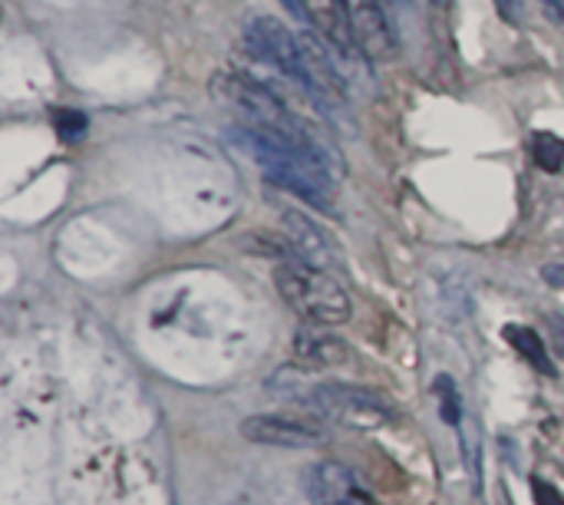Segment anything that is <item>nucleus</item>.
Returning <instances> with one entry per match:
<instances>
[{"label":"nucleus","mask_w":564,"mask_h":505,"mask_svg":"<svg viewBox=\"0 0 564 505\" xmlns=\"http://www.w3.org/2000/svg\"><path fill=\"white\" fill-rule=\"evenodd\" d=\"M542 278H545L552 288H564V265H545V268H542Z\"/></svg>","instance_id":"a211bd4d"},{"label":"nucleus","mask_w":564,"mask_h":505,"mask_svg":"<svg viewBox=\"0 0 564 505\" xmlns=\"http://www.w3.org/2000/svg\"><path fill=\"white\" fill-rule=\"evenodd\" d=\"M304 17L324 33L337 50H354V30H350V7L347 0H301Z\"/></svg>","instance_id":"f8f14e48"},{"label":"nucleus","mask_w":564,"mask_h":505,"mask_svg":"<svg viewBox=\"0 0 564 505\" xmlns=\"http://www.w3.org/2000/svg\"><path fill=\"white\" fill-rule=\"evenodd\" d=\"M281 3L291 10V17H294V20H307V17H304V3H301V0H281Z\"/></svg>","instance_id":"aec40b11"},{"label":"nucleus","mask_w":564,"mask_h":505,"mask_svg":"<svg viewBox=\"0 0 564 505\" xmlns=\"http://www.w3.org/2000/svg\"><path fill=\"white\" fill-rule=\"evenodd\" d=\"M499 13L516 23L519 20V0H499Z\"/></svg>","instance_id":"6ab92c4d"},{"label":"nucleus","mask_w":564,"mask_h":505,"mask_svg":"<svg viewBox=\"0 0 564 505\" xmlns=\"http://www.w3.org/2000/svg\"><path fill=\"white\" fill-rule=\"evenodd\" d=\"M433 3H446V0H433Z\"/></svg>","instance_id":"412c9836"},{"label":"nucleus","mask_w":564,"mask_h":505,"mask_svg":"<svg viewBox=\"0 0 564 505\" xmlns=\"http://www.w3.org/2000/svg\"><path fill=\"white\" fill-rule=\"evenodd\" d=\"M291 354L301 370H330L350 361V347L324 327H301L294 334Z\"/></svg>","instance_id":"9d476101"},{"label":"nucleus","mask_w":564,"mask_h":505,"mask_svg":"<svg viewBox=\"0 0 564 505\" xmlns=\"http://www.w3.org/2000/svg\"><path fill=\"white\" fill-rule=\"evenodd\" d=\"M241 437L258 447H281V450H317L330 437L321 427H311L304 420L291 417H248L241 423Z\"/></svg>","instance_id":"0eeeda50"},{"label":"nucleus","mask_w":564,"mask_h":505,"mask_svg":"<svg viewBox=\"0 0 564 505\" xmlns=\"http://www.w3.org/2000/svg\"><path fill=\"white\" fill-rule=\"evenodd\" d=\"M53 129L59 132V139H79L83 132H86V116L83 112H76V109H59L56 116H53Z\"/></svg>","instance_id":"2eb2a0df"},{"label":"nucleus","mask_w":564,"mask_h":505,"mask_svg":"<svg viewBox=\"0 0 564 505\" xmlns=\"http://www.w3.org/2000/svg\"><path fill=\"white\" fill-rule=\"evenodd\" d=\"M436 390H440V397H443V420H446V423H453V427H459V413H463V407H459L456 384H453L449 377H440V380H436Z\"/></svg>","instance_id":"dca6fc26"},{"label":"nucleus","mask_w":564,"mask_h":505,"mask_svg":"<svg viewBox=\"0 0 564 505\" xmlns=\"http://www.w3.org/2000/svg\"><path fill=\"white\" fill-rule=\"evenodd\" d=\"M304 496L311 505H357L367 499L357 476L344 463H334V460L314 463L304 473Z\"/></svg>","instance_id":"6e6552de"},{"label":"nucleus","mask_w":564,"mask_h":505,"mask_svg":"<svg viewBox=\"0 0 564 505\" xmlns=\"http://www.w3.org/2000/svg\"><path fill=\"white\" fill-rule=\"evenodd\" d=\"M354 46L367 60H390L397 53V33L383 0H347Z\"/></svg>","instance_id":"423d86ee"},{"label":"nucleus","mask_w":564,"mask_h":505,"mask_svg":"<svg viewBox=\"0 0 564 505\" xmlns=\"http://www.w3.org/2000/svg\"><path fill=\"white\" fill-rule=\"evenodd\" d=\"M268 394L307 410L311 417H321V420H330L340 427H354V430H380V427L393 423V417H397V410L373 390H364L354 384H314V380H304L291 367L278 370L268 380Z\"/></svg>","instance_id":"f03ea898"},{"label":"nucleus","mask_w":564,"mask_h":505,"mask_svg":"<svg viewBox=\"0 0 564 505\" xmlns=\"http://www.w3.org/2000/svg\"><path fill=\"white\" fill-rule=\"evenodd\" d=\"M301 53H304V69H307V93L321 99L324 106H340L347 99V83L330 50L317 40V33H301Z\"/></svg>","instance_id":"1a4fd4ad"},{"label":"nucleus","mask_w":564,"mask_h":505,"mask_svg":"<svg viewBox=\"0 0 564 505\" xmlns=\"http://www.w3.org/2000/svg\"><path fill=\"white\" fill-rule=\"evenodd\" d=\"M281 225H284V235H288V241H291V248L297 251L301 261H311V265L330 271V265H334V248H330L327 235H324L307 215H301V212H284Z\"/></svg>","instance_id":"9b49d317"},{"label":"nucleus","mask_w":564,"mask_h":505,"mask_svg":"<svg viewBox=\"0 0 564 505\" xmlns=\"http://www.w3.org/2000/svg\"><path fill=\"white\" fill-rule=\"evenodd\" d=\"M532 159L545 172H558L564 165V139L552 136V132H535V139H532Z\"/></svg>","instance_id":"4468645a"},{"label":"nucleus","mask_w":564,"mask_h":505,"mask_svg":"<svg viewBox=\"0 0 564 505\" xmlns=\"http://www.w3.org/2000/svg\"><path fill=\"white\" fill-rule=\"evenodd\" d=\"M274 288L284 298V304L311 327H337L347 324L354 314L347 288L327 268H317L311 261H281L274 268Z\"/></svg>","instance_id":"20e7f679"},{"label":"nucleus","mask_w":564,"mask_h":505,"mask_svg":"<svg viewBox=\"0 0 564 505\" xmlns=\"http://www.w3.org/2000/svg\"><path fill=\"white\" fill-rule=\"evenodd\" d=\"M212 93L218 96L221 106H228L235 112L238 126L264 132V136H278V139H288V142H297L307 149H317L330 159L327 146H321V139L264 83H258L245 73H218L212 83Z\"/></svg>","instance_id":"7ed1b4c3"},{"label":"nucleus","mask_w":564,"mask_h":505,"mask_svg":"<svg viewBox=\"0 0 564 505\" xmlns=\"http://www.w3.org/2000/svg\"><path fill=\"white\" fill-rule=\"evenodd\" d=\"M506 337H509V344L539 370V374H545V377H555V364L549 361V351H545V341L532 331V327H522V324H509L506 327Z\"/></svg>","instance_id":"ddd939ff"},{"label":"nucleus","mask_w":564,"mask_h":505,"mask_svg":"<svg viewBox=\"0 0 564 505\" xmlns=\"http://www.w3.org/2000/svg\"><path fill=\"white\" fill-rule=\"evenodd\" d=\"M228 139L264 172L268 182H274L278 189H284L297 198H307V202L327 208L330 192H334V165L324 152L278 139V136L245 129L238 122L228 126Z\"/></svg>","instance_id":"f257e3e1"},{"label":"nucleus","mask_w":564,"mask_h":505,"mask_svg":"<svg viewBox=\"0 0 564 505\" xmlns=\"http://www.w3.org/2000/svg\"><path fill=\"white\" fill-rule=\"evenodd\" d=\"M245 43L248 50L274 66L278 73H284L288 79H294L297 86L307 89V69H304V53H301V36H294L278 17L258 13L245 23Z\"/></svg>","instance_id":"39448f33"},{"label":"nucleus","mask_w":564,"mask_h":505,"mask_svg":"<svg viewBox=\"0 0 564 505\" xmlns=\"http://www.w3.org/2000/svg\"><path fill=\"white\" fill-rule=\"evenodd\" d=\"M532 490H535V503L539 505H564V496L545 480H532Z\"/></svg>","instance_id":"f3484780"}]
</instances>
